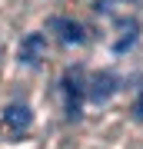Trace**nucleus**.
<instances>
[{
    "mask_svg": "<svg viewBox=\"0 0 143 149\" xmlns=\"http://www.w3.org/2000/svg\"><path fill=\"white\" fill-rule=\"evenodd\" d=\"M133 116L143 119V90H140V96H137V103H133Z\"/></svg>",
    "mask_w": 143,
    "mask_h": 149,
    "instance_id": "obj_6",
    "label": "nucleus"
},
{
    "mask_svg": "<svg viewBox=\"0 0 143 149\" xmlns=\"http://www.w3.org/2000/svg\"><path fill=\"white\" fill-rule=\"evenodd\" d=\"M50 30H57L60 40H63L67 47H70V43H77V47H80V43L87 40V30L80 27L77 20H70V17H50Z\"/></svg>",
    "mask_w": 143,
    "mask_h": 149,
    "instance_id": "obj_4",
    "label": "nucleus"
},
{
    "mask_svg": "<svg viewBox=\"0 0 143 149\" xmlns=\"http://www.w3.org/2000/svg\"><path fill=\"white\" fill-rule=\"evenodd\" d=\"M4 123L13 129V133H23V129H30V123H33V113L27 103H13V106H7L4 113Z\"/></svg>",
    "mask_w": 143,
    "mask_h": 149,
    "instance_id": "obj_5",
    "label": "nucleus"
},
{
    "mask_svg": "<svg viewBox=\"0 0 143 149\" xmlns=\"http://www.w3.org/2000/svg\"><path fill=\"white\" fill-rule=\"evenodd\" d=\"M113 93H120V76L113 73V70H100L90 80V86H87V96H90L93 103H106Z\"/></svg>",
    "mask_w": 143,
    "mask_h": 149,
    "instance_id": "obj_3",
    "label": "nucleus"
},
{
    "mask_svg": "<svg viewBox=\"0 0 143 149\" xmlns=\"http://www.w3.org/2000/svg\"><path fill=\"white\" fill-rule=\"evenodd\" d=\"M47 56V37L43 33H27L17 47V60L23 66H40V60Z\"/></svg>",
    "mask_w": 143,
    "mask_h": 149,
    "instance_id": "obj_2",
    "label": "nucleus"
},
{
    "mask_svg": "<svg viewBox=\"0 0 143 149\" xmlns=\"http://www.w3.org/2000/svg\"><path fill=\"white\" fill-rule=\"evenodd\" d=\"M63 93H67V119H80V113H83V96H87L83 70L80 66L63 73Z\"/></svg>",
    "mask_w": 143,
    "mask_h": 149,
    "instance_id": "obj_1",
    "label": "nucleus"
}]
</instances>
